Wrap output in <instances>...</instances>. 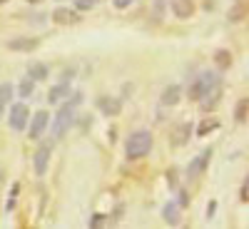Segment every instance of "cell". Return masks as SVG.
<instances>
[{
	"mask_svg": "<svg viewBox=\"0 0 249 229\" xmlns=\"http://www.w3.org/2000/svg\"><path fill=\"white\" fill-rule=\"evenodd\" d=\"M80 95H72L65 105H62L60 110H57V115H55V124H53V135L55 137H62L68 132V127L72 124V120H75V115H77V105H80Z\"/></svg>",
	"mask_w": 249,
	"mask_h": 229,
	"instance_id": "obj_3",
	"label": "cell"
},
{
	"mask_svg": "<svg viewBox=\"0 0 249 229\" xmlns=\"http://www.w3.org/2000/svg\"><path fill=\"white\" fill-rule=\"evenodd\" d=\"M172 13L177 18H192L195 13V0H172Z\"/></svg>",
	"mask_w": 249,
	"mask_h": 229,
	"instance_id": "obj_11",
	"label": "cell"
},
{
	"mask_svg": "<svg viewBox=\"0 0 249 229\" xmlns=\"http://www.w3.org/2000/svg\"><path fill=\"white\" fill-rule=\"evenodd\" d=\"M179 97H182V88L179 85H170V88H164V92H162V105L164 107H175L179 102Z\"/></svg>",
	"mask_w": 249,
	"mask_h": 229,
	"instance_id": "obj_12",
	"label": "cell"
},
{
	"mask_svg": "<svg viewBox=\"0 0 249 229\" xmlns=\"http://www.w3.org/2000/svg\"><path fill=\"white\" fill-rule=\"evenodd\" d=\"M152 150V135L147 130H137L124 142V157L127 159H140Z\"/></svg>",
	"mask_w": 249,
	"mask_h": 229,
	"instance_id": "obj_2",
	"label": "cell"
},
{
	"mask_svg": "<svg viewBox=\"0 0 249 229\" xmlns=\"http://www.w3.org/2000/svg\"><path fill=\"white\" fill-rule=\"evenodd\" d=\"M53 20L57 25H75V23H80V15L75 10H70V8H57L53 13Z\"/></svg>",
	"mask_w": 249,
	"mask_h": 229,
	"instance_id": "obj_10",
	"label": "cell"
},
{
	"mask_svg": "<svg viewBox=\"0 0 249 229\" xmlns=\"http://www.w3.org/2000/svg\"><path fill=\"white\" fill-rule=\"evenodd\" d=\"M112 3H115V8H120V10H124V8H130V5L135 3V0H112Z\"/></svg>",
	"mask_w": 249,
	"mask_h": 229,
	"instance_id": "obj_24",
	"label": "cell"
},
{
	"mask_svg": "<svg viewBox=\"0 0 249 229\" xmlns=\"http://www.w3.org/2000/svg\"><path fill=\"white\" fill-rule=\"evenodd\" d=\"M190 95H192L195 100H199V105H202L204 112H212V110L217 107L219 97H222V80H219V75L212 72V70H207V72L195 82V85H192Z\"/></svg>",
	"mask_w": 249,
	"mask_h": 229,
	"instance_id": "obj_1",
	"label": "cell"
},
{
	"mask_svg": "<svg viewBox=\"0 0 249 229\" xmlns=\"http://www.w3.org/2000/svg\"><path fill=\"white\" fill-rule=\"evenodd\" d=\"M195 124H190V122H179L177 127L172 130V137H170V142H172V147H184L187 142H190V137H192V130Z\"/></svg>",
	"mask_w": 249,
	"mask_h": 229,
	"instance_id": "obj_5",
	"label": "cell"
},
{
	"mask_svg": "<svg viewBox=\"0 0 249 229\" xmlns=\"http://www.w3.org/2000/svg\"><path fill=\"white\" fill-rule=\"evenodd\" d=\"M33 90H35V80H23V82H20V88H18V92L20 95H23V97H30L33 95Z\"/></svg>",
	"mask_w": 249,
	"mask_h": 229,
	"instance_id": "obj_20",
	"label": "cell"
},
{
	"mask_svg": "<svg viewBox=\"0 0 249 229\" xmlns=\"http://www.w3.org/2000/svg\"><path fill=\"white\" fill-rule=\"evenodd\" d=\"M214 60H217L219 70H227V68L232 65V55H230V53H224V50H219V53L214 55Z\"/></svg>",
	"mask_w": 249,
	"mask_h": 229,
	"instance_id": "obj_19",
	"label": "cell"
},
{
	"mask_svg": "<svg viewBox=\"0 0 249 229\" xmlns=\"http://www.w3.org/2000/svg\"><path fill=\"white\" fill-rule=\"evenodd\" d=\"M210 157H212V150H204L202 155H197V157L190 162V167H187V179H195L199 172H204V167H207V162H210Z\"/></svg>",
	"mask_w": 249,
	"mask_h": 229,
	"instance_id": "obj_8",
	"label": "cell"
},
{
	"mask_svg": "<svg viewBox=\"0 0 249 229\" xmlns=\"http://www.w3.org/2000/svg\"><path fill=\"white\" fill-rule=\"evenodd\" d=\"M68 97H70V85H68V82H65V85H55L48 92V102H50V105H57V102L68 100Z\"/></svg>",
	"mask_w": 249,
	"mask_h": 229,
	"instance_id": "obj_14",
	"label": "cell"
},
{
	"mask_svg": "<svg viewBox=\"0 0 249 229\" xmlns=\"http://www.w3.org/2000/svg\"><path fill=\"white\" fill-rule=\"evenodd\" d=\"M50 152H53V144H50V142H45V144H40V147H37L35 159H33L35 175H45V170H48V162H50Z\"/></svg>",
	"mask_w": 249,
	"mask_h": 229,
	"instance_id": "obj_6",
	"label": "cell"
},
{
	"mask_svg": "<svg viewBox=\"0 0 249 229\" xmlns=\"http://www.w3.org/2000/svg\"><path fill=\"white\" fill-rule=\"evenodd\" d=\"M48 122H50V117H48V112H45V110L35 112V117H33V122H30V130H28V135H30L33 140L43 137V132H45V127H48Z\"/></svg>",
	"mask_w": 249,
	"mask_h": 229,
	"instance_id": "obj_7",
	"label": "cell"
},
{
	"mask_svg": "<svg viewBox=\"0 0 249 229\" xmlns=\"http://www.w3.org/2000/svg\"><path fill=\"white\" fill-rule=\"evenodd\" d=\"M10 100H13V85H0V117H3V110L10 105Z\"/></svg>",
	"mask_w": 249,
	"mask_h": 229,
	"instance_id": "obj_16",
	"label": "cell"
},
{
	"mask_svg": "<svg viewBox=\"0 0 249 229\" xmlns=\"http://www.w3.org/2000/svg\"><path fill=\"white\" fill-rule=\"evenodd\" d=\"M28 77L30 80H45L48 77V68L43 65V62H33V65L28 68Z\"/></svg>",
	"mask_w": 249,
	"mask_h": 229,
	"instance_id": "obj_17",
	"label": "cell"
},
{
	"mask_svg": "<svg viewBox=\"0 0 249 229\" xmlns=\"http://www.w3.org/2000/svg\"><path fill=\"white\" fill-rule=\"evenodd\" d=\"M28 117H30V110L23 105V102H15L10 105V115H8V122L15 132H23L28 127Z\"/></svg>",
	"mask_w": 249,
	"mask_h": 229,
	"instance_id": "obj_4",
	"label": "cell"
},
{
	"mask_svg": "<svg viewBox=\"0 0 249 229\" xmlns=\"http://www.w3.org/2000/svg\"><path fill=\"white\" fill-rule=\"evenodd\" d=\"M234 8H237V10H232V13H230V18H232V20H239V18H244V15H247V8H244V5H234Z\"/></svg>",
	"mask_w": 249,
	"mask_h": 229,
	"instance_id": "obj_23",
	"label": "cell"
},
{
	"mask_svg": "<svg viewBox=\"0 0 249 229\" xmlns=\"http://www.w3.org/2000/svg\"><path fill=\"white\" fill-rule=\"evenodd\" d=\"M247 187H249V179L244 177V184H242V199H244V202H247V197H249V194H247Z\"/></svg>",
	"mask_w": 249,
	"mask_h": 229,
	"instance_id": "obj_25",
	"label": "cell"
},
{
	"mask_svg": "<svg viewBox=\"0 0 249 229\" xmlns=\"http://www.w3.org/2000/svg\"><path fill=\"white\" fill-rule=\"evenodd\" d=\"M30 3H37V0H30Z\"/></svg>",
	"mask_w": 249,
	"mask_h": 229,
	"instance_id": "obj_26",
	"label": "cell"
},
{
	"mask_svg": "<svg viewBox=\"0 0 249 229\" xmlns=\"http://www.w3.org/2000/svg\"><path fill=\"white\" fill-rule=\"evenodd\" d=\"M247 107H249V100H247V97L237 102V112H234L237 122H244V120H247Z\"/></svg>",
	"mask_w": 249,
	"mask_h": 229,
	"instance_id": "obj_21",
	"label": "cell"
},
{
	"mask_svg": "<svg viewBox=\"0 0 249 229\" xmlns=\"http://www.w3.org/2000/svg\"><path fill=\"white\" fill-rule=\"evenodd\" d=\"M217 127H219V122H217V120H202V122H199V127H197V135L204 137V135H210V132L217 130Z\"/></svg>",
	"mask_w": 249,
	"mask_h": 229,
	"instance_id": "obj_18",
	"label": "cell"
},
{
	"mask_svg": "<svg viewBox=\"0 0 249 229\" xmlns=\"http://www.w3.org/2000/svg\"><path fill=\"white\" fill-rule=\"evenodd\" d=\"M37 45H40L37 37H15V40H10V43H8V48L15 50V53H30Z\"/></svg>",
	"mask_w": 249,
	"mask_h": 229,
	"instance_id": "obj_9",
	"label": "cell"
},
{
	"mask_svg": "<svg viewBox=\"0 0 249 229\" xmlns=\"http://www.w3.org/2000/svg\"><path fill=\"white\" fill-rule=\"evenodd\" d=\"M102 3V0H75V8L77 10H92Z\"/></svg>",
	"mask_w": 249,
	"mask_h": 229,
	"instance_id": "obj_22",
	"label": "cell"
},
{
	"mask_svg": "<svg viewBox=\"0 0 249 229\" xmlns=\"http://www.w3.org/2000/svg\"><path fill=\"white\" fill-rule=\"evenodd\" d=\"M162 217H164V222H167V224L177 227L179 224V207L175 202H167V204H164V210H162Z\"/></svg>",
	"mask_w": 249,
	"mask_h": 229,
	"instance_id": "obj_15",
	"label": "cell"
},
{
	"mask_svg": "<svg viewBox=\"0 0 249 229\" xmlns=\"http://www.w3.org/2000/svg\"><path fill=\"white\" fill-rule=\"evenodd\" d=\"M97 105H100V110L105 112L107 117H115V115H120V100H115V97H100L97 100Z\"/></svg>",
	"mask_w": 249,
	"mask_h": 229,
	"instance_id": "obj_13",
	"label": "cell"
}]
</instances>
